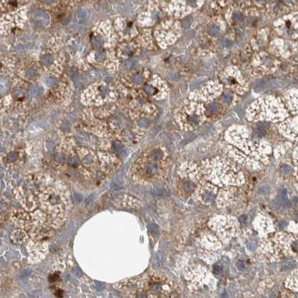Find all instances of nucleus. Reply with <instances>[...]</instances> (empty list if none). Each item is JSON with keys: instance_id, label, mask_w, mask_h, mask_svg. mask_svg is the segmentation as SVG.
I'll return each mask as SVG.
<instances>
[{"instance_id": "obj_1", "label": "nucleus", "mask_w": 298, "mask_h": 298, "mask_svg": "<svg viewBox=\"0 0 298 298\" xmlns=\"http://www.w3.org/2000/svg\"><path fill=\"white\" fill-rule=\"evenodd\" d=\"M258 137H252L244 126H232L226 132L228 145L225 151L242 165L250 168H259L267 163L271 147L267 143L258 141Z\"/></svg>"}, {"instance_id": "obj_2", "label": "nucleus", "mask_w": 298, "mask_h": 298, "mask_svg": "<svg viewBox=\"0 0 298 298\" xmlns=\"http://www.w3.org/2000/svg\"><path fill=\"white\" fill-rule=\"evenodd\" d=\"M198 176L220 186H239L245 181L244 175L237 165L220 157L203 161Z\"/></svg>"}, {"instance_id": "obj_3", "label": "nucleus", "mask_w": 298, "mask_h": 298, "mask_svg": "<svg viewBox=\"0 0 298 298\" xmlns=\"http://www.w3.org/2000/svg\"><path fill=\"white\" fill-rule=\"evenodd\" d=\"M40 209L55 219L65 221L69 205V197L66 188L60 184L41 188L37 193Z\"/></svg>"}, {"instance_id": "obj_4", "label": "nucleus", "mask_w": 298, "mask_h": 298, "mask_svg": "<svg viewBox=\"0 0 298 298\" xmlns=\"http://www.w3.org/2000/svg\"><path fill=\"white\" fill-rule=\"evenodd\" d=\"M249 120H267L277 122L282 120L288 113L280 99L274 97H265L250 105L247 112Z\"/></svg>"}, {"instance_id": "obj_5", "label": "nucleus", "mask_w": 298, "mask_h": 298, "mask_svg": "<svg viewBox=\"0 0 298 298\" xmlns=\"http://www.w3.org/2000/svg\"><path fill=\"white\" fill-rule=\"evenodd\" d=\"M137 288L146 297H166L173 292L172 282L157 274L142 276L137 282Z\"/></svg>"}, {"instance_id": "obj_6", "label": "nucleus", "mask_w": 298, "mask_h": 298, "mask_svg": "<svg viewBox=\"0 0 298 298\" xmlns=\"http://www.w3.org/2000/svg\"><path fill=\"white\" fill-rule=\"evenodd\" d=\"M163 158L161 150H155L150 158H141L132 167V177L138 182H150L161 174L162 167L158 161Z\"/></svg>"}, {"instance_id": "obj_7", "label": "nucleus", "mask_w": 298, "mask_h": 298, "mask_svg": "<svg viewBox=\"0 0 298 298\" xmlns=\"http://www.w3.org/2000/svg\"><path fill=\"white\" fill-rule=\"evenodd\" d=\"M262 251L269 258L279 259L285 255L298 252V238L287 233H279L274 241L265 244Z\"/></svg>"}, {"instance_id": "obj_8", "label": "nucleus", "mask_w": 298, "mask_h": 298, "mask_svg": "<svg viewBox=\"0 0 298 298\" xmlns=\"http://www.w3.org/2000/svg\"><path fill=\"white\" fill-rule=\"evenodd\" d=\"M203 104L192 103L185 106L179 115V124L185 130H192L205 119Z\"/></svg>"}, {"instance_id": "obj_9", "label": "nucleus", "mask_w": 298, "mask_h": 298, "mask_svg": "<svg viewBox=\"0 0 298 298\" xmlns=\"http://www.w3.org/2000/svg\"><path fill=\"white\" fill-rule=\"evenodd\" d=\"M212 230L225 241L235 236L238 231V222L235 218L229 216H217L209 222Z\"/></svg>"}, {"instance_id": "obj_10", "label": "nucleus", "mask_w": 298, "mask_h": 298, "mask_svg": "<svg viewBox=\"0 0 298 298\" xmlns=\"http://www.w3.org/2000/svg\"><path fill=\"white\" fill-rule=\"evenodd\" d=\"M48 250L49 248L46 242L37 241L31 238L27 245L29 261L31 262V264L38 263L45 258L48 253Z\"/></svg>"}, {"instance_id": "obj_11", "label": "nucleus", "mask_w": 298, "mask_h": 298, "mask_svg": "<svg viewBox=\"0 0 298 298\" xmlns=\"http://www.w3.org/2000/svg\"><path fill=\"white\" fill-rule=\"evenodd\" d=\"M16 199L20 202L24 210L31 212L36 209L37 206V201L35 194H32L30 190L20 186L14 190Z\"/></svg>"}, {"instance_id": "obj_12", "label": "nucleus", "mask_w": 298, "mask_h": 298, "mask_svg": "<svg viewBox=\"0 0 298 298\" xmlns=\"http://www.w3.org/2000/svg\"><path fill=\"white\" fill-rule=\"evenodd\" d=\"M221 85L218 82H212L203 86L200 90L191 94V97L197 100L209 101L218 97L221 91Z\"/></svg>"}, {"instance_id": "obj_13", "label": "nucleus", "mask_w": 298, "mask_h": 298, "mask_svg": "<svg viewBox=\"0 0 298 298\" xmlns=\"http://www.w3.org/2000/svg\"><path fill=\"white\" fill-rule=\"evenodd\" d=\"M218 188L209 183L202 182L196 190V196L203 204H211L215 200Z\"/></svg>"}, {"instance_id": "obj_14", "label": "nucleus", "mask_w": 298, "mask_h": 298, "mask_svg": "<svg viewBox=\"0 0 298 298\" xmlns=\"http://www.w3.org/2000/svg\"><path fill=\"white\" fill-rule=\"evenodd\" d=\"M101 171L105 174L110 175L114 173L120 167V161L115 156L111 154H101L99 156Z\"/></svg>"}, {"instance_id": "obj_15", "label": "nucleus", "mask_w": 298, "mask_h": 298, "mask_svg": "<svg viewBox=\"0 0 298 298\" xmlns=\"http://www.w3.org/2000/svg\"><path fill=\"white\" fill-rule=\"evenodd\" d=\"M224 80L229 86L238 91H242L244 88L247 87L241 73L235 67H232L227 70Z\"/></svg>"}, {"instance_id": "obj_16", "label": "nucleus", "mask_w": 298, "mask_h": 298, "mask_svg": "<svg viewBox=\"0 0 298 298\" xmlns=\"http://www.w3.org/2000/svg\"><path fill=\"white\" fill-rule=\"evenodd\" d=\"M11 219L18 228L29 230L31 227V214L24 209H14L11 212Z\"/></svg>"}, {"instance_id": "obj_17", "label": "nucleus", "mask_w": 298, "mask_h": 298, "mask_svg": "<svg viewBox=\"0 0 298 298\" xmlns=\"http://www.w3.org/2000/svg\"><path fill=\"white\" fill-rule=\"evenodd\" d=\"M208 276V271L205 270V267H197L191 270L186 278L189 280L191 285H194L195 287L200 286L204 284V280H205Z\"/></svg>"}, {"instance_id": "obj_18", "label": "nucleus", "mask_w": 298, "mask_h": 298, "mask_svg": "<svg viewBox=\"0 0 298 298\" xmlns=\"http://www.w3.org/2000/svg\"><path fill=\"white\" fill-rule=\"evenodd\" d=\"M255 227L262 234H267V232L272 230V223L271 219H269L265 214H262L255 220Z\"/></svg>"}, {"instance_id": "obj_19", "label": "nucleus", "mask_w": 298, "mask_h": 298, "mask_svg": "<svg viewBox=\"0 0 298 298\" xmlns=\"http://www.w3.org/2000/svg\"><path fill=\"white\" fill-rule=\"evenodd\" d=\"M29 234L23 229L18 228L12 232L11 235V241L17 244H22L29 241Z\"/></svg>"}, {"instance_id": "obj_20", "label": "nucleus", "mask_w": 298, "mask_h": 298, "mask_svg": "<svg viewBox=\"0 0 298 298\" xmlns=\"http://www.w3.org/2000/svg\"><path fill=\"white\" fill-rule=\"evenodd\" d=\"M202 245L209 250H218L220 248V243L214 236L209 234H205L202 236Z\"/></svg>"}, {"instance_id": "obj_21", "label": "nucleus", "mask_w": 298, "mask_h": 298, "mask_svg": "<svg viewBox=\"0 0 298 298\" xmlns=\"http://www.w3.org/2000/svg\"><path fill=\"white\" fill-rule=\"evenodd\" d=\"M285 285L292 291H298V269L291 273V274L286 280Z\"/></svg>"}, {"instance_id": "obj_22", "label": "nucleus", "mask_w": 298, "mask_h": 298, "mask_svg": "<svg viewBox=\"0 0 298 298\" xmlns=\"http://www.w3.org/2000/svg\"><path fill=\"white\" fill-rule=\"evenodd\" d=\"M296 265V262L295 261H289V262H287L286 263H285L282 266V270L285 271V270H288V269L294 268Z\"/></svg>"}, {"instance_id": "obj_23", "label": "nucleus", "mask_w": 298, "mask_h": 298, "mask_svg": "<svg viewBox=\"0 0 298 298\" xmlns=\"http://www.w3.org/2000/svg\"><path fill=\"white\" fill-rule=\"evenodd\" d=\"M292 171V169L289 165H283L281 167V173L283 174H289Z\"/></svg>"}, {"instance_id": "obj_24", "label": "nucleus", "mask_w": 298, "mask_h": 298, "mask_svg": "<svg viewBox=\"0 0 298 298\" xmlns=\"http://www.w3.org/2000/svg\"><path fill=\"white\" fill-rule=\"evenodd\" d=\"M270 191V188L268 186H262L259 188L258 193L259 194H266Z\"/></svg>"}, {"instance_id": "obj_25", "label": "nucleus", "mask_w": 298, "mask_h": 298, "mask_svg": "<svg viewBox=\"0 0 298 298\" xmlns=\"http://www.w3.org/2000/svg\"><path fill=\"white\" fill-rule=\"evenodd\" d=\"M293 158H294L295 162L298 165V146H297L296 148L295 149V150H294V152H293Z\"/></svg>"}, {"instance_id": "obj_26", "label": "nucleus", "mask_w": 298, "mask_h": 298, "mask_svg": "<svg viewBox=\"0 0 298 298\" xmlns=\"http://www.w3.org/2000/svg\"><path fill=\"white\" fill-rule=\"evenodd\" d=\"M287 195L288 192L286 189H282V190L280 191V192H279V197H280L287 198Z\"/></svg>"}, {"instance_id": "obj_27", "label": "nucleus", "mask_w": 298, "mask_h": 298, "mask_svg": "<svg viewBox=\"0 0 298 298\" xmlns=\"http://www.w3.org/2000/svg\"><path fill=\"white\" fill-rule=\"evenodd\" d=\"M213 271L215 274H220L222 272V268L218 265H214L213 267Z\"/></svg>"}, {"instance_id": "obj_28", "label": "nucleus", "mask_w": 298, "mask_h": 298, "mask_svg": "<svg viewBox=\"0 0 298 298\" xmlns=\"http://www.w3.org/2000/svg\"><path fill=\"white\" fill-rule=\"evenodd\" d=\"M237 266H238V267L240 270H244V269L245 268V264L244 263V262H242V261H239L238 264H237Z\"/></svg>"}, {"instance_id": "obj_29", "label": "nucleus", "mask_w": 298, "mask_h": 298, "mask_svg": "<svg viewBox=\"0 0 298 298\" xmlns=\"http://www.w3.org/2000/svg\"><path fill=\"white\" fill-rule=\"evenodd\" d=\"M287 226H288V223L286 221H284V220H282V221H280V223H278V227L281 229H284L285 227H287Z\"/></svg>"}, {"instance_id": "obj_30", "label": "nucleus", "mask_w": 298, "mask_h": 298, "mask_svg": "<svg viewBox=\"0 0 298 298\" xmlns=\"http://www.w3.org/2000/svg\"><path fill=\"white\" fill-rule=\"evenodd\" d=\"M248 247L249 249L250 250H255L256 249V244L254 243V242H250V243L249 244V245H248Z\"/></svg>"}, {"instance_id": "obj_31", "label": "nucleus", "mask_w": 298, "mask_h": 298, "mask_svg": "<svg viewBox=\"0 0 298 298\" xmlns=\"http://www.w3.org/2000/svg\"><path fill=\"white\" fill-rule=\"evenodd\" d=\"M246 220H247V216H246V215L241 216V217H240V218H239V220L241 222H245Z\"/></svg>"}, {"instance_id": "obj_32", "label": "nucleus", "mask_w": 298, "mask_h": 298, "mask_svg": "<svg viewBox=\"0 0 298 298\" xmlns=\"http://www.w3.org/2000/svg\"><path fill=\"white\" fill-rule=\"evenodd\" d=\"M295 227H296V228H297V229H298V224H297V225H296V226H295Z\"/></svg>"}]
</instances>
